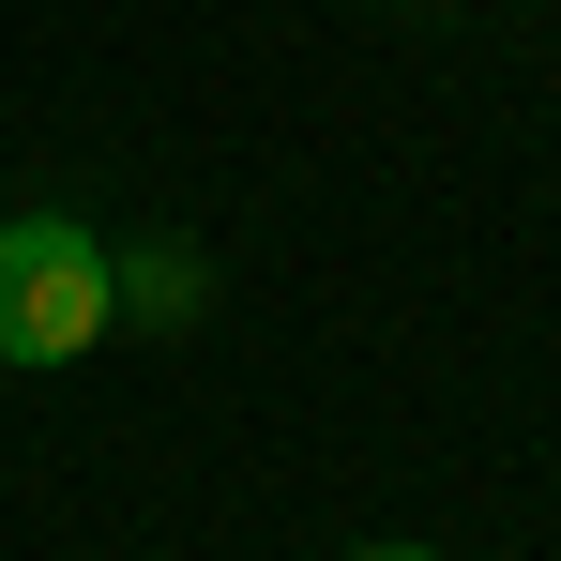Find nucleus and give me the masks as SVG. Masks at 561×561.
<instances>
[{
    "label": "nucleus",
    "instance_id": "f257e3e1",
    "mask_svg": "<svg viewBox=\"0 0 561 561\" xmlns=\"http://www.w3.org/2000/svg\"><path fill=\"white\" fill-rule=\"evenodd\" d=\"M106 304H122V274L77 213H0V365H77Z\"/></svg>",
    "mask_w": 561,
    "mask_h": 561
},
{
    "label": "nucleus",
    "instance_id": "f03ea898",
    "mask_svg": "<svg viewBox=\"0 0 561 561\" xmlns=\"http://www.w3.org/2000/svg\"><path fill=\"white\" fill-rule=\"evenodd\" d=\"M350 561H440V547H350Z\"/></svg>",
    "mask_w": 561,
    "mask_h": 561
}]
</instances>
